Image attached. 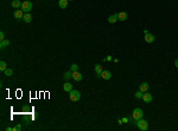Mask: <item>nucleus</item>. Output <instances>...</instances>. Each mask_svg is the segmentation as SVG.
Segmentation results:
<instances>
[{"mask_svg":"<svg viewBox=\"0 0 178 131\" xmlns=\"http://www.w3.org/2000/svg\"><path fill=\"white\" fill-rule=\"evenodd\" d=\"M69 98H70L71 102H77L81 98V93L77 90H71V91L69 92Z\"/></svg>","mask_w":178,"mask_h":131,"instance_id":"1","label":"nucleus"},{"mask_svg":"<svg viewBox=\"0 0 178 131\" xmlns=\"http://www.w3.org/2000/svg\"><path fill=\"white\" fill-rule=\"evenodd\" d=\"M143 116H144V112H143L141 109H139V107L134 109L133 112H132V118H133L134 120H139V119H141Z\"/></svg>","mask_w":178,"mask_h":131,"instance_id":"2","label":"nucleus"},{"mask_svg":"<svg viewBox=\"0 0 178 131\" xmlns=\"http://www.w3.org/2000/svg\"><path fill=\"white\" fill-rule=\"evenodd\" d=\"M137 126L140 129V130H143V131H146L147 129H148V123L145 120V119H139V120H137Z\"/></svg>","mask_w":178,"mask_h":131,"instance_id":"3","label":"nucleus"},{"mask_svg":"<svg viewBox=\"0 0 178 131\" xmlns=\"http://www.w3.org/2000/svg\"><path fill=\"white\" fill-rule=\"evenodd\" d=\"M21 10L25 12V13H28V12H30L31 11V8H32V2L31 1H24L23 4H21V7H20Z\"/></svg>","mask_w":178,"mask_h":131,"instance_id":"4","label":"nucleus"},{"mask_svg":"<svg viewBox=\"0 0 178 131\" xmlns=\"http://www.w3.org/2000/svg\"><path fill=\"white\" fill-rule=\"evenodd\" d=\"M143 100H144L145 103H151L152 102V95L151 93H148V92H144V95H143Z\"/></svg>","mask_w":178,"mask_h":131,"instance_id":"5","label":"nucleus"},{"mask_svg":"<svg viewBox=\"0 0 178 131\" xmlns=\"http://www.w3.org/2000/svg\"><path fill=\"white\" fill-rule=\"evenodd\" d=\"M101 77H102V79H104V80H109V79L112 78V73H110V71H108V70H104V71H102V73H101Z\"/></svg>","mask_w":178,"mask_h":131,"instance_id":"6","label":"nucleus"},{"mask_svg":"<svg viewBox=\"0 0 178 131\" xmlns=\"http://www.w3.org/2000/svg\"><path fill=\"white\" fill-rule=\"evenodd\" d=\"M13 15H14L15 19H23V17H24V11H23V10H15Z\"/></svg>","mask_w":178,"mask_h":131,"instance_id":"7","label":"nucleus"},{"mask_svg":"<svg viewBox=\"0 0 178 131\" xmlns=\"http://www.w3.org/2000/svg\"><path fill=\"white\" fill-rule=\"evenodd\" d=\"M73 79H74L75 82H81V80H82V74L78 72V71H74V72H73Z\"/></svg>","mask_w":178,"mask_h":131,"instance_id":"8","label":"nucleus"},{"mask_svg":"<svg viewBox=\"0 0 178 131\" xmlns=\"http://www.w3.org/2000/svg\"><path fill=\"white\" fill-rule=\"evenodd\" d=\"M148 89H150V85H148L147 83H143V84L139 85V90L143 91V92H147L148 91Z\"/></svg>","mask_w":178,"mask_h":131,"instance_id":"9","label":"nucleus"},{"mask_svg":"<svg viewBox=\"0 0 178 131\" xmlns=\"http://www.w3.org/2000/svg\"><path fill=\"white\" fill-rule=\"evenodd\" d=\"M145 41H146V43H153V41H154V36L151 34V33L145 34Z\"/></svg>","mask_w":178,"mask_h":131,"instance_id":"10","label":"nucleus"},{"mask_svg":"<svg viewBox=\"0 0 178 131\" xmlns=\"http://www.w3.org/2000/svg\"><path fill=\"white\" fill-rule=\"evenodd\" d=\"M94 70H95L96 74H97V77H101V73H102V66L100 65V64H96L95 67H94Z\"/></svg>","mask_w":178,"mask_h":131,"instance_id":"11","label":"nucleus"},{"mask_svg":"<svg viewBox=\"0 0 178 131\" xmlns=\"http://www.w3.org/2000/svg\"><path fill=\"white\" fill-rule=\"evenodd\" d=\"M127 13L126 12H120V13H118V20H121V21H125V20L127 19Z\"/></svg>","mask_w":178,"mask_h":131,"instance_id":"12","label":"nucleus"},{"mask_svg":"<svg viewBox=\"0 0 178 131\" xmlns=\"http://www.w3.org/2000/svg\"><path fill=\"white\" fill-rule=\"evenodd\" d=\"M68 1L69 0H58V6L61 7V8H67V6H68Z\"/></svg>","mask_w":178,"mask_h":131,"instance_id":"13","label":"nucleus"},{"mask_svg":"<svg viewBox=\"0 0 178 131\" xmlns=\"http://www.w3.org/2000/svg\"><path fill=\"white\" fill-rule=\"evenodd\" d=\"M63 90L67 92H70L73 90V85H71L69 82H67V83H64V85H63Z\"/></svg>","mask_w":178,"mask_h":131,"instance_id":"14","label":"nucleus"},{"mask_svg":"<svg viewBox=\"0 0 178 131\" xmlns=\"http://www.w3.org/2000/svg\"><path fill=\"white\" fill-rule=\"evenodd\" d=\"M8 45H10V40H7V39L1 40V43H0V48L4 50V48H6Z\"/></svg>","mask_w":178,"mask_h":131,"instance_id":"15","label":"nucleus"},{"mask_svg":"<svg viewBox=\"0 0 178 131\" xmlns=\"http://www.w3.org/2000/svg\"><path fill=\"white\" fill-rule=\"evenodd\" d=\"M23 20L25 21V23H31V20H32V15L29 13H25L24 14V17H23Z\"/></svg>","mask_w":178,"mask_h":131,"instance_id":"16","label":"nucleus"},{"mask_svg":"<svg viewBox=\"0 0 178 131\" xmlns=\"http://www.w3.org/2000/svg\"><path fill=\"white\" fill-rule=\"evenodd\" d=\"M117 20H118V13H115V14H113V15H109V17H108V21H109L110 24H114Z\"/></svg>","mask_w":178,"mask_h":131,"instance_id":"17","label":"nucleus"},{"mask_svg":"<svg viewBox=\"0 0 178 131\" xmlns=\"http://www.w3.org/2000/svg\"><path fill=\"white\" fill-rule=\"evenodd\" d=\"M63 78L65 79V80H69V79L73 78V71H68V72H65L63 74Z\"/></svg>","mask_w":178,"mask_h":131,"instance_id":"18","label":"nucleus"},{"mask_svg":"<svg viewBox=\"0 0 178 131\" xmlns=\"http://www.w3.org/2000/svg\"><path fill=\"white\" fill-rule=\"evenodd\" d=\"M21 4H23V2H20L19 0H13V1H12V6H13L14 8H18V7H21Z\"/></svg>","mask_w":178,"mask_h":131,"instance_id":"19","label":"nucleus"},{"mask_svg":"<svg viewBox=\"0 0 178 131\" xmlns=\"http://www.w3.org/2000/svg\"><path fill=\"white\" fill-rule=\"evenodd\" d=\"M6 69H7L6 63H5V61H0V71H2V72H4Z\"/></svg>","mask_w":178,"mask_h":131,"instance_id":"20","label":"nucleus"},{"mask_svg":"<svg viewBox=\"0 0 178 131\" xmlns=\"http://www.w3.org/2000/svg\"><path fill=\"white\" fill-rule=\"evenodd\" d=\"M4 73H5V76H7V77H11V76L13 74V71H12L11 69H6V70L4 71Z\"/></svg>","mask_w":178,"mask_h":131,"instance_id":"21","label":"nucleus"},{"mask_svg":"<svg viewBox=\"0 0 178 131\" xmlns=\"http://www.w3.org/2000/svg\"><path fill=\"white\" fill-rule=\"evenodd\" d=\"M70 71H78V65L77 64H73V65L70 66Z\"/></svg>","mask_w":178,"mask_h":131,"instance_id":"22","label":"nucleus"},{"mask_svg":"<svg viewBox=\"0 0 178 131\" xmlns=\"http://www.w3.org/2000/svg\"><path fill=\"white\" fill-rule=\"evenodd\" d=\"M143 95H144V92L139 90L138 92H135V98H143Z\"/></svg>","mask_w":178,"mask_h":131,"instance_id":"23","label":"nucleus"},{"mask_svg":"<svg viewBox=\"0 0 178 131\" xmlns=\"http://www.w3.org/2000/svg\"><path fill=\"white\" fill-rule=\"evenodd\" d=\"M4 39H5V33L0 32V40H4Z\"/></svg>","mask_w":178,"mask_h":131,"instance_id":"24","label":"nucleus"},{"mask_svg":"<svg viewBox=\"0 0 178 131\" xmlns=\"http://www.w3.org/2000/svg\"><path fill=\"white\" fill-rule=\"evenodd\" d=\"M20 129H21L20 125H17V126H14V128H13V130H14V131H19Z\"/></svg>","mask_w":178,"mask_h":131,"instance_id":"25","label":"nucleus"},{"mask_svg":"<svg viewBox=\"0 0 178 131\" xmlns=\"http://www.w3.org/2000/svg\"><path fill=\"white\" fill-rule=\"evenodd\" d=\"M175 65H176V67L178 69V59H176V60H175Z\"/></svg>","mask_w":178,"mask_h":131,"instance_id":"26","label":"nucleus"},{"mask_svg":"<svg viewBox=\"0 0 178 131\" xmlns=\"http://www.w3.org/2000/svg\"><path fill=\"white\" fill-rule=\"evenodd\" d=\"M106 60H108V61H109V60H112V57H110V56H108V57L106 58Z\"/></svg>","mask_w":178,"mask_h":131,"instance_id":"27","label":"nucleus"},{"mask_svg":"<svg viewBox=\"0 0 178 131\" xmlns=\"http://www.w3.org/2000/svg\"><path fill=\"white\" fill-rule=\"evenodd\" d=\"M69 1H74V0H69Z\"/></svg>","mask_w":178,"mask_h":131,"instance_id":"28","label":"nucleus"}]
</instances>
